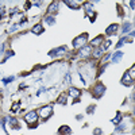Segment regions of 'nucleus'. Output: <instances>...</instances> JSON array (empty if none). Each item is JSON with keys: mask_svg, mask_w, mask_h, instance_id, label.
I'll return each mask as SVG.
<instances>
[{"mask_svg": "<svg viewBox=\"0 0 135 135\" xmlns=\"http://www.w3.org/2000/svg\"><path fill=\"white\" fill-rule=\"evenodd\" d=\"M88 41V34H81L80 37H77L74 41H73V46L77 49V47H81L84 43H86Z\"/></svg>", "mask_w": 135, "mask_h": 135, "instance_id": "f257e3e1", "label": "nucleus"}, {"mask_svg": "<svg viewBox=\"0 0 135 135\" xmlns=\"http://www.w3.org/2000/svg\"><path fill=\"white\" fill-rule=\"evenodd\" d=\"M38 114H39L43 119H47V118L53 114V107H51V105H45V107H42V108L39 109Z\"/></svg>", "mask_w": 135, "mask_h": 135, "instance_id": "f03ea898", "label": "nucleus"}, {"mask_svg": "<svg viewBox=\"0 0 135 135\" xmlns=\"http://www.w3.org/2000/svg\"><path fill=\"white\" fill-rule=\"evenodd\" d=\"M25 120L28 123V124H32V123H35V122L38 120V112L31 111V112H28V114H26V115H25Z\"/></svg>", "mask_w": 135, "mask_h": 135, "instance_id": "7ed1b4c3", "label": "nucleus"}, {"mask_svg": "<svg viewBox=\"0 0 135 135\" xmlns=\"http://www.w3.org/2000/svg\"><path fill=\"white\" fill-rule=\"evenodd\" d=\"M95 93H93V96L95 97H101L104 95V92H105V86L101 84V83H97V85L95 86V91H93Z\"/></svg>", "mask_w": 135, "mask_h": 135, "instance_id": "20e7f679", "label": "nucleus"}, {"mask_svg": "<svg viewBox=\"0 0 135 135\" xmlns=\"http://www.w3.org/2000/svg\"><path fill=\"white\" fill-rule=\"evenodd\" d=\"M66 51H68V50H66V46H62V47H58V49L51 50V51L49 53V55H50V57H57V55H64Z\"/></svg>", "mask_w": 135, "mask_h": 135, "instance_id": "39448f33", "label": "nucleus"}, {"mask_svg": "<svg viewBox=\"0 0 135 135\" xmlns=\"http://www.w3.org/2000/svg\"><path fill=\"white\" fill-rule=\"evenodd\" d=\"M132 80L134 78L130 76V72H126L124 76H123V78H122V84L126 85V86H130V85H132Z\"/></svg>", "mask_w": 135, "mask_h": 135, "instance_id": "423d86ee", "label": "nucleus"}, {"mask_svg": "<svg viewBox=\"0 0 135 135\" xmlns=\"http://www.w3.org/2000/svg\"><path fill=\"white\" fill-rule=\"evenodd\" d=\"M91 51H92V49L89 47V46H86V47H83V49L80 50V53H78V57H81V58H84V57H88V55L91 54Z\"/></svg>", "mask_w": 135, "mask_h": 135, "instance_id": "0eeeda50", "label": "nucleus"}, {"mask_svg": "<svg viewBox=\"0 0 135 135\" xmlns=\"http://www.w3.org/2000/svg\"><path fill=\"white\" fill-rule=\"evenodd\" d=\"M31 32L35 34V35H39V34L43 32V26H42V25H35V26L31 28Z\"/></svg>", "mask_w": 135, "mask_h": 135, "instance_id": "6e6552de", "label": "nucleus"}, {"mask_svg": "<svg viewBox=\"0 0 135 135\" xmlns=\"http://www.w3.org/2000/svg\"><path fill=\"white\" fill-rule=\"evenodd\" d=\"M69 95L73 96L74 99H76V97L78 99V97L81 96V92H80V89H77V88H73V86H72V88L69 89Z\"/></svg>", "mask_w": 135, "mask_h": 135, "instance_id": "1a4fd4ad", "label": "nucleus"}, {"mask_svg": "<svg viewBox=\"0 0 135 135\" xmlns=\"http://www.w3.org/2000/svg\"><path fill=\"white\" fill-rule=\"evenodd\" d=\"M119 30V25H111L108 28H107V34H108V35H112V34H115L116 31Z\"/></svg>", "mask_w": 135, "mask_h": 135, "instance_id": "9d476101", "label": "nucleus"}, {"mask_svg": "<svg viewBox=\"0 0 135 135\" xmlns=\"http://www.w3.org/2000/svg\"><path fill=\"white\" fill-rule=\"evenodd\" d=\"M58 3L57 2H54V3H51L50 6H49V8H47V12H50V14H53V12H57L58 11Z\"/></svg>", "mask_w": 135, "mask_h": 135, "instance_id": "9b49d317", "label": "nucleus"}, {"mask_svg": "<svg viewBox=\"0 0 135 135\" xmlns=\"http://www.w3.org/2000/svg\"><path fill=\"white\" fill-rule=\"evenodd\" d=\"M122 57H123V53L122 51H116L114 55H112V62H119L120 60H122Z\"/></svg>", "mask_w": 135, "mask_h": 135, "instance_id": "f8f14e48", "label": "nucleus"}, {"mask_svg": "<svg viewBox=\"0 0 135 135\" xmlns=\"http://www.w3.org/2000/svg\"><path fill=\"white\" fill-rule=\"evenodd\" d=\"M131 39L128 38V37H123V38H120V41L118 42V45H116V49H120L122 46H123V45H124V43H127V42H130Z\"/></svg>", "mask_w": 135, "mask_h": 135, "instance_id": "ddd939ff", "label": "nucleus"}, {"mask_svg": "<svg viewBox=\"0 0 135 135\" xmlns=\"http://www.w3.org/2000/svg\"><path fill=\"white\" fill-rule=\"evenodd\" d=\"M65 4H68L70 8H76V9H78L80 8V6H78V3H76V2H70V0H65Z\"/></svg>", "mask_w": 135, "mask_h": 135, "instance_id": "4468645a", "label": "nucleus"}, {"mask_svg": "<svg viewBox=\"0 0 135 135\" xmlns=\"http://www.w3.org/2000/svg\"><path fill=\"white\" fill-rule=\"evenodd\" d=\"M130 30H132V25L130 23V22H126V23L123 25V28H122V31H123V32H128Z\"/></svg>", "mask_w": 135, "mask_h": 135, "instance_id": "2eb2a0df", "label": "nucleus"}, {"mask_svg": "<svg viewBox=\"0 0 135 135\" xmlns=\"http://www.w3.org/2000/svg\"><path fill=\"white\" fill-rule=\"evenodd\" d=\"M66 99H68V96H66L65 93H61V96H60L58 100H57V103H58V104H66Z\"/></svg>", "mask_w": 135, "mask_h": 135, "instance_id": "dca6fc26", "label": "nucleus"}, {"mask_svg": "<svg viewBox=\"0 0 135 135\" xmlns=\"http://www.w3.org/2000/svg\"><path fill=\"white\" fill-rule=\"evenodd\" d=\"M103 41H104V39H103V37H101V35H99V37H97L96 39H93L91 43H92V46H96V45H100V43L103 42Z\"/></svg>", "mask_w": 135, "mask_h": 135, "instance_id": "f3484780", "label": "nucleus"}, {"mask_svg": "<svg viewBox=\"0 0 135 135\" xmlns=\"http://www.w3.org/2000/svg\"><path fill=\"white\" fill-rule=\"evenodd\" d=\"M104 43H103V46H100V49L103 50V51H105V50H108V47L111 46V41H103Z\"/></svg>", "mask_w": 135, "mask_h": 135, "instance_id": "a211bd4d", "label": "nucleus"}, {"mask_svg": "<svg viewBox=\"0 0 135 135\" xmlns=\"http://www.w3.org/2000/svg\"><path fill=\"white\" fill-rule=\"evenodd\" d=\"M45 22H46L47 25H54L55 23V18L54 16H46L45 18Z\"/></svg>", "mask_w": 135, "mask_h": 135, "instance_id": "6ab92c4d", "label": "nucleus"}, {"mask_svg": "<svg viewBox=\"0 0 135 135\" xmlns=\"http://www.w3.org/2000/svg\"><path fill=\"white\" fill-rule=\"evenodd\" d=\"M15 80V77L14 76H11V77H6V78H3V84H9L11 81H14Z\"/></svg>", "mask_w": 135, "mask_h": 135, "instance_id": "aec40b11", "label": "nucleus"}, {"mask_svg": "<svg viewBox=\"0 0 135 135\" xmlns=\"http://www.w3.org/2000/svg\"><path fill=\"white\" fill-rule=\"evenodd\" d=\"M120 120H122V114H118L115 119H112V123H114V124H118V123H120Z\"/></svg>", "mask_w": 135, "mask_h": 135, "instance_id": "412c9836", "label": "nucleus"}, {"mask_svg": "<svg viewBox=\"0 0 135 135\" xmlns=\"http://www.w3.org/2000/svg\"><path fill=\"white\" fill-rule=\"evenodd\" d=\"M101 54H103V50H101L100 47H99V49H96V50L93 51V55H95V57H100Z\"/></svg>", "mask_w": 135, "mask_h": 135, "instance_id": "4be33fe9", "label": "nucleus"}, {"mask_svg": "<svg viewBox=\"0 0 135 135\" xmlns=\"http://www.w3.org/2000/svg\"><path fill=\"white\" fill-rule=\"evenodd\" d=\"M19 108H20V104H19V103H15L12 107H11V111H12V112H16Z\"/></svg>", "mask_w": 135, "mask_h": 135, "instance_id": "5701e85b", "label": "nucleus"}, {"mask_svg": "<svg viewBox=\"0 0 135 135\" xmlns=\"http://www.w3.org/2000/svg\"><path fill=\"white\" fill-rule=\"evenodd\" d=\"M60 132H68V134H70V128L64 126V127H61V128H60Z\"/></svg>", "mask_w": 135, "mask_h": 135, "instance_id": "b1692460", "label": "nucleus"}, {"mask_svg": "<svg viewBox=\"0 0 135 135\" xmlns=\"http://www.w3.org/2000/svg\"><path fill=\"white\" fill-rule=\"evenodd\" d=\"M93 134H95V135H101V134H103V131H101V128H96V130L93 131Z\"/></svg>", "mask_w": 135, "mask_h": 135, "instance_id": "393cba45", "label": "nucleus"}, {"mask_svg": "<svg viewBox=\"0 0 135 135\" xmlns=\"http://www.w3.org/2000/svg\"><path fill=\"white\" fill-rule=\"evenodd\" d=\"M19 28V25H15V26H12V28H9V32H14V31H16Z\"/></svg>", "mask_w": 135, "mask_h": 135, "instance_id": "a878e982", "label": "nucleus"}, {"mask_svg": "<svg viewBox=\"0 0 135 135\" xmlns=\"http://www.w3.org/2000/svg\"><path fill=\"white\" fill-rule=\"evenodd\" d=\"M109 57H111V55H109V54H108V55H105V57H104V60H103V61H104V62H107V61L109 60Z\"/></svg>", "mask_w": 135, "mask_h": 135, "instance_id": "bb28decb", "label": "nucleus"}, {"mask_svg": "<svg viewBox=\"0 0 135 135\" xmlns=\"http://www.w3.org/2000/svg\"><path fill=\"white\" fill-rule=\"evenodd\" d=\"M3 47H4V45H3V43H0V53L3 51Z\"/></svg>", "mask_w": 135, "mask_h": 135, "instance_id": "cd10ccee", "label": "nucleus"}]
</instances>
